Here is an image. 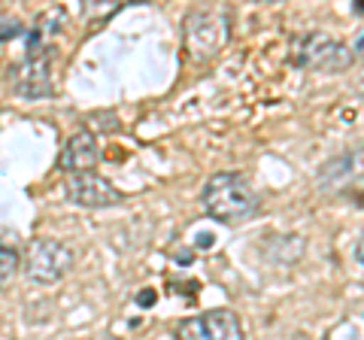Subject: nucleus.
I'll return each instance as SVG.
<instances>
[{"instance_id":"1a4fd4ad","label":"nucleus","mask_w":364,"mask_h":340,"mask_svg":"<svg viewBox=\"0 0 364 340\" xmlns=\"http://www.w3.org/2000/svg\"><path fill=\"white\" fill-rule=\"evenodd\" d=\"M364 152L361 149H349V152H343L340 158H334V161H328L325 167H322V174H318V186H337V183H343V179H349V176H358V174H364Z\"/></svg>"},{"instance_id":"f8f14e48","label":"nucleus","mask_w":364,"mask_h":340,"mask_svg":"<svg viewBox=\"0 0 364 340\" xmlns=\"http://www.w3.org/2000/svg\"><path fill=\"white\" fill-rule=\"evenodd\" d=\"M21 33H25V31H21V25L16 18H4V16H0V43L16 40V37H21Z\"/></svg>"},{"instance_id":"ddd939ff","label":"nucleus","mask_w":364,"mask_h":340,"mask_svg":"<svg viewBox=\"0 0 364 340\" xmlns=\"http://www.w3.org/2000/svg\"><path fill=\"white\" fill-rule=\"evenodd\" d=\"M122 4L116 6H107V4H82V16H91V18H100V16H112V13H119Z\"/></svg>"},{"instance_id":"f03ea898","label":"nucleus","mask_w":364,"mask_h":340,"mask_svg":"<svg viewBox=\"0 0 364 340\" xmlns=\"http://www.w3.org/2000/svg\"><path fill=\"white\" fill-rule=\"evenodd\" d=\"M186 49L195 61H213L231 40V16L219 6L191 9L186 18Z\"/></svg>"},{"instance_id":"9b49d317","label":"nucleus","mask_w":364,"mask_h":340,"mask_svg":"<svg viewBox=\"0 0 364 340\" xmlns=\"http://www.w3.org/2000/svg\"><path fill=\"white\" fill-rule=\"evenodd\" d=\"M64 25H67V13L61 6H52V9H46V13L37 18V37L40 40H46V37H55V33H61L64 31Z\"/></svg>"},{"instance_id":"4468645a","label":"nucleus","mask_w":364,"mask_h":340,"mask_svg":"<svg viewBox=\"0 0 364 340\" xmlns=\"http://www.w3.org/2000/svg\"><path fill=\"white\" fill-rule=\"evenodd\" d=\"M352 52H358V55H364V28L355 33V40H352Z\"/></svg>"},{"instance_id":"39448f33","label":"nucleus","mask_w":364,"mask_h":340,"mask_svg":"<svg viewBox=\"0 0 364 340\" xmlns=\"http://www.w3.org/2000/svg\"><path fill=\"white\" fill-rule=\"evenodd\" d=\"M176 340H243V328L231 310H210L182 319L176 325Z\"/></svg>"},{"instance_id":"423d86ee","label":"nucleus","mask_w":364,"mask_h":340,"mask_svg":"<svg viewBox=\"0 0 364 340\" xmlns=\"http://www.w3.org/2000/svg\"><path fill=\"white\" fill-rule=\"evenodd\" d=\"M13 92L21 100H40L52 95V49L28 55L13 70Z\"/></svg>"},{"instance_id":"0eeeda50","label":"nucleus","mask_w":364,"mask_h":340,"mask_svg":"<svg viewBox=\"0 0 364 340\" xmlns=\"http://www.w3.org/2000/svg\"><path fill=\"white\" fill-rule=\"evenodd\" d=\"M67 198L76 207L97 210V207H116V203H122V191L97 174H76L67 179Z\"/></svg>"},{"instance_id":"6e6552de","label":"nucleus","mask_w":364,"mask_h":340,"mask_svg":"<svg viewBox=\"0 0 364 340\" xmlns=\"http://www.w3.org/2000/svg\"><path fill=\"white\" fill-rule=\"evenodd\" d=\"M97 161H100V146H97V137L91 131H76L61 152V167L70 176L91 174V170L97 167Z\"/></svg>"},{"instance_id":"9d476101","label":"nucleus","mask_w":364,"mask_h":340,"mask_svg":"<svg viewBox=\"0 0 364 340\" xmlns=\"http://www.w3.org/2000/svg\"><path fill=\"white\" fill-rule=\"evenodd\" d=\"M18 262H21L18 246H16V243H9L6 237H0V289H6V286H9V280L16 277Z\"/></svg>"},{"instance_id":"f257e3e1","label":"nucleus","mask_w":364,"mask_h":340,"mask_svg":"<svg viewBox=\"0 0 364 340\" xmlns=\"http://www.w3.org/2000/svg\"><path fill=\"white\" fill-rule=\"evenodd\" d=\"M203 210L207 216L222 225H243L258 213L261 201L249 179L237 170H225V174H213L203 186Z\"/></svg>"},{"instance_id":"f3484780","label":"nucleus","mask_w":364,"mask_h":340,"mask_svg":"<svg viewBox=\"0 0 364 340\" xmlns=\"http://www.w3.org/2000/svg\"><path fill=\"white\" fill-rule=\"evenodd\" d=\"M361 100H364V95H361Z\"/></svg>"},{"instance_id":"2eb2a0df","label":"nucleus","mask_w":364,"mask_h":340,"mask_svg":"<svg viewBox=\"0 0 364 340\" xmlns=\"http://www.w3.org/2000/svg\"><path fill=\"white\" fill-rule=\"evenodd\" d=\"M152 301H155V292H149V289L140 292V307H149Z\"/></svg>"},{"instance_id":"7ed1b4c3","label":"nucleus","mask_w":364,"mask_h":340,"mask_svg":"<svg viewBox=\"0 0 364 340\" xmlns=\"http://www.w3.org/2000/svg\"><path fill=\"white\" fill-rule=\"evenodd\" d=\"M355 58L352 46H346L343 40L331 37V33L313 31L304 37H294L291 43V61L306 70H325V73H340L346 70Z\"/></svg>"},{"instance_id":"dca6fc26","label":"nucleus","mask_w":364,"mask_h":340,"mask_svg":"<svg viewBox=\"0 0 364 340\" xmlns=\"http://www.w3.org/2000/svg\"><path fill=\"white\" fill-rule=\"evenodd\" d=\"M355 255H358V262L364 265V231H361V237H358V246H355Z\"/></svg>"},{"instance_id":"20e7f679","label":"nucleus","mask_w":364,"mask_h":340,"mask_svg":"<svg viewBox=\"0 0 364 340\" xmlns=\"http://www.w3.org/2000/svg\"><path fill=\"white\" fill-rule=\"evenodd\" d=\"M70 267H73V253L61 240L40 237L25 253V277L31 282H40V286H52V282L64 280L70 274Z\"/></svg>"}]
</instances>
